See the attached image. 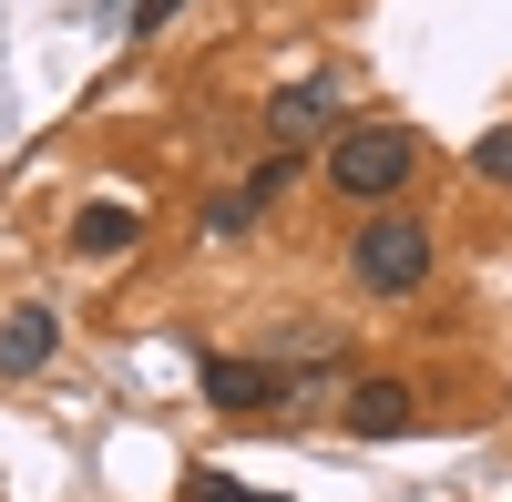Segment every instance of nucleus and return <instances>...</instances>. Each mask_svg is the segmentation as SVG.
Listing matches in <instances>:
<instances>
[{"label": "nucleus", "mask_w": 512, "mask_h": 502, "mask_svg": "<svg viewBox=\"0 0 512 502\" xmlns=\"http://www.w3.org/2000/svg\"><path fill=\"white\" fill-rule=\"evenodd\" d=\"M195 502H287V492H246L236 472H195Z\"/></svg>", "instance_id": "12"}, {"label": "nucleus", "mask_w": 512, "mask_h": 502, "mask_svg": "<svg viewBox=\"0 0 512 502\" xmlns=\"http://www.w3.org/2000/svg\"><path fill=\"white\" fill-rule=\"evenodd\" d=\"M472 175H482V185H512V123L472 144Z\"/></svg>", "instance_id": "11"}, {"label": "nucleus", "mask_w": 512, "mask_h": 502, "mask_svg": "<svg viewBox=\"0 0 512 502\" xmlns=\"http://www.w3.org/2000/svg\"><path fill=\"white\" fill-rule=\"evenodd\" d=\"M52 349H62V318H52V308H11V318H0V380L52 369Z\"/></svg>", "instance_id": "7"}, {"label": "nucleus", "mask_w": 512, "mask_h": 502, "mask_svg": "<svg viewBox=\"0 0 512 502\" xmlns=\"http://www.w3.org/2000/svg\"><path fill=\"white\" fill-rule=\"evenodd\" d=\"M410 175H420V144L400 134V123H338L328 134V185L349 205H390Z\"/></svg>", "instance_id": "1"}, {"label": "nucleus", "mask_w": 512, "mask_h": 502, "mask_svg": "<svg viewBox=\"0 0 512 502\" xmlns=\"http://www.w3.org/2000/svg\"><path fill=\"white\" fill-rule=\"evenodd\" d=\"M256 216H267V205H256V195H246V185H226V195H216V205H205V236H246V226H256Z\"/></svg>", "instance_id": "10"}, {"label": "nucleus", "mask_w": 512, "mask_h": 502, "mask_svg": "<svg viewBox=\"0 0 512 502\" xmlns=\"http://www.w3.org/2000/svg\"><path fill=\"white\" fill-rule=\"evenodd\" d=\"M308 134H338V82H287L267 103V144H308Z\"/></svg>", "instance_id": "6"}, {"label": "nucleus", "mask_w": 512, "mask_h": 502, "mask_svg": "<svg viewBox=\"0 0 512 502\" xmlns=\"http://www.w3.org/2000/svg\"><path fill=\"white\" fill-rule=\"evenodd\" d=\"M338 421H349L359 441H410V431H420V390H410V380H349Z\"/></svg>", "instance_id": "5"}, {"label": "nucleus", "mask_w": 512, "mask_h": 502, "mask_svg": "<svg viewBox=\"0 0 512 502\" xmlns=\"http://www.w3.org/2000/svg\"><path fill=\"white\" fill-rule=\"evenodd\" d=\"M195 380H205V410H226V421H277V410H287V390H277V369H267V359L205 349V359H195Z\"/></svg>", "instance_id": "4"}, {"label": "nucleus", "mask_w": 512, "mask_h": 502, "mask_svg": "<svg viewBox=\"0 0 512 502\" xmlns=\"http://www.w3.org/2000/svg\"><path fill=\"white\" fill-rule=\"evenodd\" d=\"M297 175H308V164H297V144H267V154L246 164V195H256V205H277V195H287Z\"/></svg>", "instance_id": "9"}, {"label": "nucleus", "mask_w": 512, "mask_h": 502, "mask_svg": "<svg viewBox=\"0 0 512 502\" xmlns=\"http://www.w3.org/2000/svg\"><path fill=\"white\" fill-rule=\"evenodd\" d=\"M175 11H185V0H134V31H164Z\"/></svg>", "instance_id": "13"}, {"label": "nucleus", "mask_w": 512, "mask_h": 502, "mask_svg": "<svg viewBox=\"0 0 512 502\" xmlns=\"http://www.w3.org/2000/svg\"><path fill=\"white\" fill-rule=\"evenodd\" d=\"M144 226H134V205H82L72 216V257H123Z\"/></svg>", "instance_id": "8"}, {"label": "nucleus", "mask_w": 512, "mask_h": 502, "mask_svg": "<svg viewBox=\"0 0 512 502\" xmlns=\"http://www.w3.org/2000/svg\"><path fill=\"white\" fill-rule=\"evenodd\" d=\"M349 277L369 298H420V287H431V226L420 216H369L349 236Z\"/></svg>", "instance_id": "3"}, {"label": "nucleus", "mask_w": 512, "mask_h": 502, "mask_svg": "<svg viewBox=\"0 0 512 502\" xmlns=\"http://www.w3.org/2000/svg\"><path fill=\"white\" fill-rule=\"evenodd\" d=\"M267 369H277V390H287V410H338L349 400V328H328V318H287L277 339H267Z\"/></svg>", "instance_id": "2"}]
</instances>
